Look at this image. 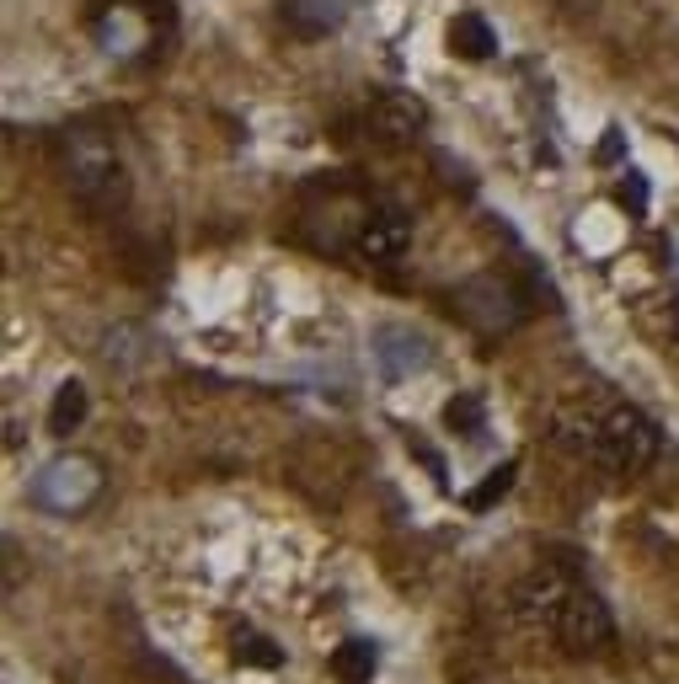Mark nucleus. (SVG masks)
Instances as JSON below:
<instances>
[{
  "label": "nucleus",
  "instance_id": "obj_12",
  "mask_svg": "<svg viewBox=\"0 0 679 684\" xmlns=\"http://www.w3.org/2000/svg\"><path fill=\"white\" fill-rule=\"evenodd\" d=\"M508 487H514V466H497L493 477H487V487H476V492H471V508H487L497 492H508Z\"/></svg>",
  "mask_w": 679,
  "mask_h": 684
},
{
  "label": "nucleus",
  "instance_id": "obj_5",
  "mask_svg": "<svg viewBox=\"0 0 679 684\" xmlns=\"http://www.w3.org/2000/svg\"><path fill=\"white\" fill-rule=\"evenodd\" d=\"M359 257H370V263H402L407 246H412V220H407L397 204H374L364 214V225H359Z\"/></svg>",
  "mask_w": 679,
  "mask_h": 684
},
{
  "label": "nucleus",
  "instance_id": "obj_8",
  "mask_svg": "<svg viewBox=\"0 0 679 684\" xmlns=\"http://www.w3.org/2000/svg\"><path fill=\"white\" fill-rule=\"evenodd\" d=\"M81 417H86V386L81 380H64L54 390V407H49V433H75L81 428Z\"/></svg>",
  "mask_w": 679,
  "mask_h": 684
},
{
  "label": "nucleus",
  "instance_id": "obj_1",
  "mask_svg": "<svg viewBox=\"0 0 679 684\" xmlns=\"http://www.w3.org/2000/svg\"><path fill=\"white\" fill-rule=\"evenodd\" d=\"M556 439L567 449H578L584 460H594L599 471H616V477H637L658 460V422L642 407H626V401H605V407H562L556 412Z\"/></svg>",
  "mask_w": 679,
  "mask_h": 684
},
{
  "label": "nucleus",
  "instance_id": "obj_13",
  "mask_svg": "<svg viewBox=\"0 0 679 684\" xmlns=\"http://www.w3.org/2000/svg\"><path fill=\"white\" fill-rule=\"evenodd\" d=\"M450 422H455V428H482V401H476V396L450 401Z\"/></svg>",
  "mask_w": 679,
  "mask_h": 684
},
{
  "label": "nucleus",
  "instance_id": "obj_11",
  "mask_svg": "<svg viewBox=\"0 0 679 684\" xmlns=\"http://www.w3.org/2000/svg\"><path fill=\"white\" fill-rule=\"evenodd\" d=\"M241 663H251V668H278V663H284V647L268 642V636H257V631H247V636H241Z\"/></svg>",
  "mask_w": 679,
  "mask_h": 684
},
{
  "label": "nucleus",
  "instance_id": "obj_4",
  "mask_svg": "<svg viewBox=\"0 0 679 684\" xmlns=\"http://www.w3.org/2000/svg\"><path fill=\"white\" fill-rule=\"evenodd\" d=\"M70 182L92 204H119L124 198V166L113 161V150L96 145V140H75L70 145Z\"/></svg>",
  "mask_w": 679,
  "mask_h": 684
},
{
  "label": "nucleus",
  "instance_id": "obj_3",
  "mask_svg": "<svg viewBox=\"0 0 679 684\" xmlns=\"http://www.w3.org/2000/svg\"><path fill=\"white\" fill-rule=\"evenodd\" d=\"M96 492H102V471H96L92 460H75V455L54 460L43 477L32 481V503L54 508V513H81Z\"/></svg>",
  "mask_w": 679,
  "mask_h": 684
},
{
  "label": "nucleus",
  "instance_id": "obj_9",
  "mask_svg": "<svg viewBox=\"0 0 679 684\" xmlns=\"http://www.w3.org/2000/svg\"><path fill=\"white\" fill-rule=\"evenodd\" d=\"M380 343H385V348H380V364H385V369H391V375H402V369H418V364H423V337H412V331H380Z\"/></svg>",
  "mask_w": 679,
  "mask_h": 684
},
{
  "label": "nucleus",
  "instance_id": "obj_7",
  "mask_svg": "<svg viewBox=\"0 0 679 684\" xmlns=\"http://www.w3.org/2000/svg\"><path fill=\"white\" fill-rule=\"evenodd\" d=\"M450 49L461 54V60H487L497 49V38H493V28L476 17V11H465V17H455L450 22Z\"/></svg>",
  "mask_w": 679,
  "mask_h": 684
},
{
  "label": "nucleus",
  "instance_id": "obj_6",
  "mask_svg": "<svg viewBox=\"0 0 679 684\" xmlns=\"http://www.w3.org/2000/svg\"><path fill=\"white\" fill-rule=\"evenodd\" d=\"M364 129H370V140H380V145H407V140L423 129V108H418L412 96H402V91H385V96L370 102Z\"/></svg>",
  "mask_w": 679,
  "mask_h": 684
},
{
  "label": "nucleus",
  "instance_id": "obj_2",
  "mask_svg": "<svg viewBox=\"0 0 679 684\" xmlns=\"http://www.w3.org/2000/svg\"><path fill=\"white\" fill-rule=\"evenodd\" d=\"M546 636H556L567 653H578V657H584V653H605V647L616 642V621H610V610L588 594V589H567V594L556 599Z\"/></svg>",
  "mask_w": 679,
  "mask_h": 684
},
{
  "label": "nucleus",
  "instance_id": "obj_10",
  "mask_svg": "<svg viewBox=\"0 0 679 684\" xmlns=\"http://www.w3.org/2000/svg\"><path fill=\"white\" fill-rule=\"evenodd\" d=\"M374 663H380V653H374V642H342L338 657H332V668H338V680L348 684H364L374 680Z\"/></svg>",
  "mask_w": 679,
  "mask_h": 684
}]
</instances>
